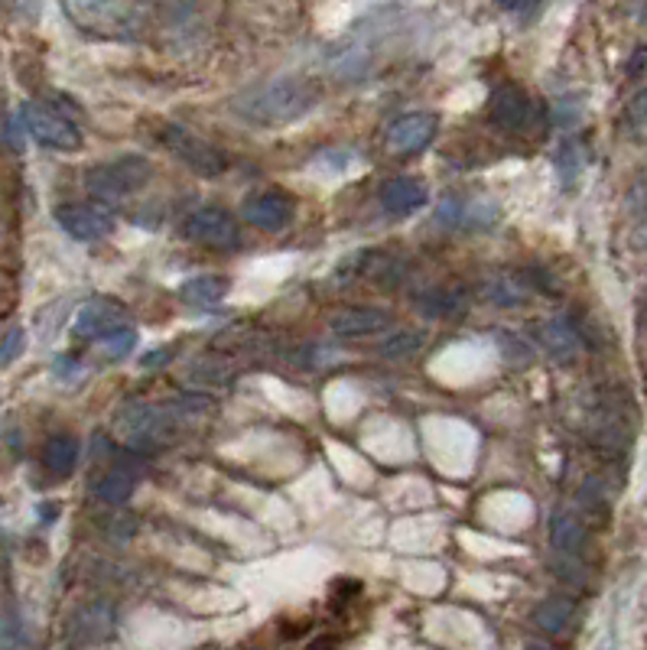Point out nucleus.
Wrapping results in <instances>:
<instances>
[{
  "instance_id": "1",
  "label": "nucleus",
  "mask_w": 647,
  "mask_h": 650,
  "mask_svg": "<svg viewBox=\"0 0 647 650\" xmlns=\"http://www.w3.org/2000/svg\"><path fill=\"white\" fill-rule=\"evenodd\" d=\"M319 85L303 76H274L231 98V114L254 127H286L319 104Z\"/></svg>"
},
{
  "instance_id": "2",
  "label": "nucleus",
  "mask_w": 647,
  "mask_h": 650,
  "mask_svg": "<svg viewBox=\"0 0 647 650\" xmlns=\"http://www.w3.org/2000/svg\"><path fill=\"white\" fill-rule=\"evenodd\" d=\"M150 176H154L150 160L137 157V153H127V157H117L111 163L92 167L86 173V186L101 205H117V202L137 195L140 189H147Z\"/></svg>"
},
{
  "instance_id": "3",
  "label": "nucleus",
  "mask_w": 647,
  "mask_h": 650,
  "mask_svg": "<svg viewBox=\"0 0 647 650\" xmlns=\"http://www.w3.org/2000/svg\"><path fill=\"white\" fill-rule=\"evenodd\" d=\"M114 430L130 449L147 453V449L163 446L173 436V413H167L163 407L144 403V400H130L117 410Z\"/></svg>"
},
{
  "instance_id": "4",
  "label": "nucleus",
  "mask_w": 647,
  "mask_h": 650,
  "mask_svg": "<svg viewBox=\"0 0 647 650\" xmlns=\"http://www.w3.org/2000/svg\"><path fill=\"white\" fill-rule=\"evenodd\" d=\"M157 137H160V144H163L180 163H185L195 176L215 180V176H222V173L228 170L225 150L215 147L212 140L192 134L183 124H163V127L157 130Z\"/></svg>"
},
{
  "instance_id": "5",
  "label": "nucleus",
  "mask_w": 647,
  "mask_h": 650,
  "mask_svg": "<svg viewBox=\"0 0 647 650\" xmlns=\"http://www.w3.org/2000/svg\"><path fill=\"white\" fill-rule=\"evenodd\" d=\"M20 124L23 130L49 150H79L82 147V130L76 121H69L63 111L43 104V101H23L20 107Z\"/></svg>"
},
{
  "instance_id": "6",
  "label": "nucleus",
  "mask_w": 647,
  "mask_h": 650,
  "mask_svg": "<svg viewBox=\"0 0 647 650\" xmlns=\"http://www.w3.org/2000/svg\"><path fill=\"white\" fill-rule=\"evenodd\" d=\"M114 625H117V615L107 602H89L69 615L63 628V641L69 650L98 648L114 635Z\"/></svg>"
},
{
  "instance_id": "7",
  "label": "nucleus",
  "mask_w": 647,
  "mask_h": 650,
  "mask_svg": "<svg viewBox=\"0 0 647 650\" xmlns=\"http://www.w3.org/2000/svg\"><path fill=\"white\" fill-rule=\"evenodd\" d=\"M66 13L98 36H130L137 26L140 7L134 3H66Z\"/></svg>"
},
{
  "instance_id": "8",
  "label": "nucleus",
  "mask_w": 647,
  "mask_h": 650,
  "mask_svg": "<svg viewBox=\"0 0 647 650\" xmlns=\"http://www.w3.org/2000/svg\"><path fill=\"white\" fill-rule=\"evenodd\" d=\"M183 235L189 241L215 251H235L241 244L238 221L222 208H195L183 221Z\"/></svg>"
},
{
  "instance_id": "9",
  "label": "nucleus",
  "mask_w": 647,
  "mask_h": 650,
  "mask_svg": "<svg viewBox=\"0 0 647 650\" xmlns=\"http://www.w3.org/2000/svg\"><path fill=\"white\" fill-rule=\"evenodd\" d=\"M56 221L72 241H101L114 231V215L104 205H92V202L89 205H82V202L59 205Z\"/></svg>"
},
{
  "instance_id": "10",
  "label": "nucleus",
  "mask_w": 647,
  "mask_h": 650,
  "mask_svg": "<svg viewBox=\"0 0 647 650\" xmlns=\"http://www.w3.org/2000/svg\"><path fill=\"white\" fill-rule=\"evenodd\" d=\"M124 319H127V306H124L121 299H114V296H94L89 303H82L72 332H76L79 339H94V342H101L107 332L121 329Z\"/></svg>"
},
{
  "instance_id": "11",
  "label": "nucleus",
  "mask_w": 647,
  "mask_h": 650,
  "mask_svg": "<svg viewBox=\"0 0 647 650\" xmlns=\"http://www.w3.org/2000/svg\"><path fill=\"white\" fill-rule=\"evenodd\" d=\"M491 124L508 130V134H524L531 127L534 117V101L521 85H501L491 94V111H488Z\"/></svg>"
},
{
  "instance_id": "12",
  "label": "nucleus",
  "mask_w": 647,
  "mask_h": 650,
  "mask_svg": "<svg viewBox=\"0 0 647 650\" xmlns=\"http://www.w3.org/2000/svg\"><path fill=\"white\" fill-rule=\"evenodd\" d=\"M436 114L430 111H410L404 117H397L390 127H387V147L394 153H417L423 150L433 137H436Z\"/></svg>"
},
{
  "instance_id": "13",
  "label": "nucleus",
  "mask_w": 647,
  "mask_h": 650,
  "mask_svg": "<svg viewBox=\"0 0 647 650\" xmlns=\"http://www.w3.org/2000/svg\"><path fill=\"white\" fill-rule=\"evenodd\" d=\"M245 218L254 225V228H264V231H283L290 221H293V202L283 195V192H258L245 202Z\"/></svg>"
},
{
  "instance_id": "14",
  "label": "nucleus",
  "mask_w": 647,
  "mask_h": 650,
  "mask_svg": "<svg viewBox=\"0 0 647 650\" xmlns=\"http://www.w3.org/2000/svg\"><path fill=\"white\" fill-rule=\"evenodd\" d=\"M390 326H394V316L377 306H355L332 319V332L339 339H365V335L387 332Z\"/></svg>"
},
{
  "instance_id": "15",
  "label": "nucleus",
  "mask_w": 647,
  "mask_h": 650,
  "mask_svg": "<svg viewBox=\"0 0 647 650\" xmlns=\"http://www.w3.org/2000/svg\"><path fill=\"white\" fill-rule=\"evenodd\" d=\"M427 202H430V192H427V186L420 180H413V176H397V180H390L387 186L381 189V208L387 215H394V218L413 215Z\"/></svg>"
},
{
  "instance_id": "16",
  "label": "nucleus",
  "mask_w": 647,
  "mask_h": 650,
  "mask_svg": "<svg viewBox=\"0 0 647 650\" xmlns=\"http://www.w3.org/2000/svg\"><path fill=\"white\" fill-rule=\"evenodd\" d=\"M550 544H554L556 554L579 559L586 554V547H589V534H586V527H582L579 517H572L566 511H556L554 517H550Z\"/></svg>"
},
{
  "instance_id": "17",
  "label": "nucleus",
  "mask_w": 647,
  "mask_h": 650,
  "mask_svg": "<svg viewBox=\"0 0 647 650\" xmlns=\"http://www.w3.org/2000/svg\"><path fill=\"white\" fill-rule=\"evenodd\" d=\"M541 345L547 349V355L556 358V362H572L582 342H579V332H576L572 319L556 316L550 322H544V329H541Z\"/></svg>"
},
{
  "instance_id": "18",
  "label": "nucleus",
  "mask_w": 647,
  "mask_h": 650,
  "mask_svg": "<svg viewBox=\"0 0 647 650\" xmlns=\"http://www.w3.org/2000/svg\"><path fill=\"white\" fill-rule=\"evenodd\" d=\"M79 456H82V443H79L76 436H69V433H59V436H53V440L43 446V465H46V471L56 475V478L72 475L76 465H79Z\"/></svg>"
},
{
  "instance_id": "19",
  "label": "nucleus",
  "mask_w": 647,
  "mask_h": 650,
  "mask_svg": "<svg viewBox=\"0 0 647 650\" xmlns=\"http://www.w3.org/2000/svg\"><path fill=\"white\" fill-rule=\"evenodd\" d=\"M228 289V277L222 274H198V277H189L180 283V299L192 309H202V306H215Z\"/></svg>"
},
{
  "instance_id": "20",
  "label": "nucleus",
  "mask_w": 647,
  "mask_h": 650,
  "mask_svg": "<svg viewBox=\"0 0 647 650\" xmlns=\"http://www.w3.org/2000/svg\"><path fill=\"white\" fill-rule=\"evenodd\" d=\"M417 309H420L427 319H453V316H463L465 293H459V289H446V286L427 289V293L417 296Z\"/></svg>"
},
{
  "instance_id": "21",
  "label": "nucleus",
  "mask_w": 647,
  "mask_h": 650,
  "mask_svg": "<svg viewBox=\"0 0 647 650\" xmlns=\"http://www.w3.org/2000/svg\"><path fill=\"white\" fill-rule=\"evenodd\" d=\"M534 625L541 628V631H547V635H563L569 625H572V618H576V605H572V598H566V595H554V598H544L537 608H534Z\"/></svg>"
},
{
  "instance_id": "22",
  "label": "nucleus",
  "mask_w": 647,
  "mask_h": 650,
  "mask_svg": "<svg viewBox=\"0 0 647 650\" xmlns=\"http://www.w3.org/2000/svg\"><path fill=\"white\" fill-rule=\"evenodd\" d=\"M134 488H137V475H134L127 465H117V468H111V471L94 484V494H98L104 504H124V501H130Z\"/></svg>"
},
{
  "instance_id": "23",
  "label": "nucleus",
  "mask_w": 647,
  "mask_h": 650,
  "mask_svg": "<svg viewBox=\"0 0 647 650\" xmlns=\"http://www.w3.org/2000/svg\"><path fill=\"white\" fill-rule=\"evenodd\" d=\"M481 293H485V299H491V303H498V306H518V303L527 299V280L501 274V277L485 280Z\"/></svg>"
},
{
  "instance_id": "24",
  "label": "nucleus",
  "mask_w": 647,
  "mask_h": 650,
  "mask_svg": "<svg viewBox=\"0 0 647 650\" xmlns=\"http://www.w3.org/2000/svg\"><path fill=\"white\" fill-rule=\"evenodd\" d=\"M579 508H582L589 517H595V521H605V517H609V511H612V494H609V488H605L602 478H586V481H582V488H579Z\"/></svg>"
},
{
  "instance_id": "25",
  "label": "nucleus",
  "mask_w": 647,
  "mask_h": 650,
  "mask_svg": "<svg viewBox=\"0 0 647 650\" xmlns=\"http://www.w3.org/2000/svg\"><path fill=\"white\" fill-rule=\"evenodd\" d=\"M98 345H101V352H104L111 362H121V358H127V355L137 349V329H134V326H121V329L107 332Z\"/></svg>"
},
{
  "instance_id": "26",
  "label": "nucleus",
  "mask_w": 647,
  "mask_h": 650,
  "mask_svg": "<svg viewBox=\"0 0 647 650\" xmlns=\"http://www.w3.org/2000/svg\"><path fill=\"white\" fill-rule=\"evenodd\" d=\"M556 173H559V183L566 189L576 186L579 173H582V153L572 140H566L559 150H556Z\"/></svg>"
},
{
  "instance_id": "27",
  "label": "nucleus",
  "mask_w": 647,
  "mask_h": 650,
  "mask_svg": "<svg viewBox=\"0 0 647 650\" xmlns=\"http://www.w3.org/2000/svg\"><path fill=\"white\" fill-rule=\"evenodd\" d=\"M423 349V335L420 332H397V335H390V339H384L381 342V355L384 358H410V355H417Z\"/></svg>"
},
{
  "instance_id": "28",
  "label": "nucleus",
  "mask_w": 647,
  "mask_h": 650,
  "mask_svg": "<svg viewBox=\"0 0 647 650\" xmlns=\"http://www.w3.org/2000/svg\"><path fill=\"white\" fill-rule=\"evenodd\" d=\"M498 205L491 198H475V202H465V228H475V231H485L498 221Z\"/></svg>"
},
{
  "instance_id": "29",
  "label": "nucleus",
  "mask_w": 647,
  "mask_h": 650,
  "mask_svg": "<svg viewBox=\"0 0 647 650\" xmlns=\"http://www.w3.org/2000/svg\"><path fill=\"white\" fill-rule=\"evenodd\" d=\"M465 218V198L463 195H456V192H446L443 198H440V205H436V212H433V221L436 225H443V228H459Z\"/></svg>"
},
{
  "instance_id": "30",
  "label": "nucleus",
  "mask_w": 647,
  "mask_h": 650,
  "mask_svg": "<svg viewBox=\"0 0 647 650\" xmlns=\"http://www.w3.org/2000/svg\"><path fill=\"white\" fill-rule=\"evenodd\" d=\"M26 645V631H23V618L10 608L0 615V650H20Z\"/></svg>"
},
{
  "instance_id": "31",
  "label": "nucleus",
  "mask_w": 647,
  "mask_h": 650,
  "mask_svg": "<svg viewBox=\"0 0 647 650\" xmlns=\"http://www.w3.org/2000/svg\"><path fill=\"white\" fill-rule=\"evenodd\" d=\"M23 352H26V332L16 326V329H10V332L3 335V342H0V365H13Z\"/></svg>"
},
{
  "instance_id": "32",
  "label": "nucleus",
  "mask_w": 647,
  "mask_h": 650,
  "mask_svg": "<svg viewBox=\"0 0 647 650\" xmlns=\"http://www.w3.org/2000/svg\"><path fill=\"white\" fill-rule=\"evenodd\" d=\"M625 124L632 130H647V89L628 98V104H625Z\"/></svg>"
},
{
  "instance_id": "33",
  "label": "nucleus",
  "mask_w": 647,
  "mask_h": 650,
  "mask_svg": "<svg viewBox=\"0 0 647 650\" xmlns=\"http://www.w3.org/2000/svg\"><path fill=\"white\" fill-rule=\"evenodd\" d=\"M579 114H582V104H579L576 98H559V101L554 104V121L556 124H563V127L576 124V121H579Z\"/></svg>"
},
{
  "instance_id": "34",
  "label": "nucleus",
  "mask_w": 647,
  "mask_h": 650,
  "mask_svg": "<svg viewBox=\"0 0 647 650\" xmlns=\"http://www.w3.org/2000/svg\"><path fill=\"white\" fill-rule=\"evenodd\" d=\"M501 10H504V13H511V16H518V23H521V26H527L531 20H537V16H541V10H544V7H541V3H501Z\"/></svg>"
},
{
  "instance_id": "35",
  "label": "nucleus",
  "mask_w": 647,
  "mask_h": 650,
  "mask_svg": "<svg viewBox=\"0 0 647 650\" xmlns=\"http://www.w3.org/2000/svg\"><path fill=\"white\" fill-rule=\"evenodd\" d=\"M23 124H20V117H7L3 121V137H7V144H10V150L13 153H23Z\"/></svg>"
},
{
  "instance_id": "36",
  "label": "nucleus",
  "mask_w": 647,
  "mask_h": 650,
  "mask_svg": "<svg viewBox=\"0 0 647 650\" xmlns=\"http://www.w3.org/2000/svg\"><path fill=\"white\" fill-rule=\"evenodd\" d=\"M647 76V46H638L628 59V79H642Z\"/></svg>"
},
{
  "instance_id": "37",
  "label": "nucleus",
  "mask_w": 647,
  "mask_h": 650,
  "mask_svg": "<svg viewBox=\"0 0 647 650\" xmlns=\"http://www.w3.org/2000/svg\"><path fill=\"white\" fill-rule=\"evenodd\" d=\"M527 650H550L547 645H527Z\"/></svg>"
},
{
  "instance_id": "38",
  "label": "nucleus",
  "mask_w": 647,
  "mask_h": 650,
  "mask_svg": "<svg viewBox=\"0 0 647 650\" xmlns=\"http://www.w3.org/2000/svg\"><path fill=\"white\" fill-rule=\"evenodd\" d=\"M645 312H647V309H645Z\"/></svg>"
}]
</instances>
